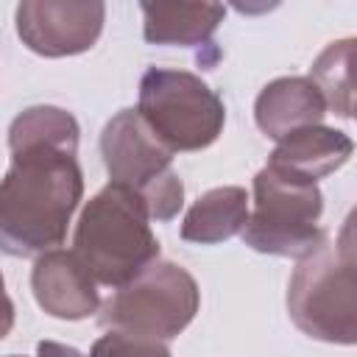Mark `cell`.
<instances>
[{
	"mask_svg": "<svg viewBox=\"0 0 357 357\" xmlns=\"http://www.w3.org/2000/svg\"><path fill=\"white\" fill-rule=\"evenodd\" d=\"M78 120L61 106H28L8 126L11 165L0 178V251L39 257L64 243L84 198Z\"/></svg>",
	"mask_w": 357,
	"mask_h": 357,
	"instance_id": "obj_1",
	"label": "cell"
},
{
	"mask_svg": "<svg viewBox=\"0 0 357 357\" xmlns=\"http://www.w3.org/2000/svg\"><path fill=\"white\" fill-rule=\"evenodd\" d=\"M73 254L98 284L117 290L159 259V240L142 201L109 181L84 204L73 231Z\"/></svg>",
	"mask_w": 357,
	"mask_h": 357,
	"instance_id": "obj_2",
	"label": "cell"
},
{
	"mask_svg": "<svg viewBox=\"0 0 357 357\" xmlns=\"http://www.w3.org/2000/svg\"><path fill=\"white\" fill-rule=\"evenodd\" d=\"M290 321L312 340L357 343V276L354 218L349 215L335 240H324L298 259L287 284Z\"/></svg>",
	"mask_w": 357,
	"mask_h": 357,
	"instance_id": "obj_3",
	"label": "cell"
},
{
	"mask_svg": "<svg viewBox=\"0 0 357 357\" xmlns=\"http://www.w3.org/2000/svg\"><path fill=\"white\" fill-rule=\"evenodd\" d=\"M321 215L324 192L318 184L265 165L254 176V209L240 234L259 254L301 259L326 240Z\"/></svg>",
	"mask_w": 357,
	"mask_h": 357,
	"instance_id": "obj_4",
	"label": "cell"
},
{
	"mask_svg": "<svg viewBox=\"0 0 357 357\" xmlns=\"http://www.w3.org/2000/svg\"><path fill=\"white\" fill-rule=\"evenodd\" d=\"M100 156L112 184L131 190L151 220L167 223L184 206V181L173 151L142 123L137 109H120L100 131Z\"/></svg>",
	"mask_w": 357,
	"mask_h": 357,
	"instance_id": "obj_5",
	"label": "cell"
},
{
	"mask_svg": "<svg viewBox=\"0 0 357 357\" xmlns=\"http://www.w3.org/2000/svg\"><path fill=\"white\" fill-rule=\"evenodd\" d=\"M137 114L173 153L209 148L226 123L220 95L201 75L170 67L145 70L139 78Z\"/></svg>",
	"mask_w": 357,
	"mask_h": 357,
	"instance_id": "obj_6",
	"label": "cell"
},
{
	"mask_svg": "<svg viewBox=\"0 0 357 357\" xmlns=\"http://www.w3.org/2000/svg\"><path fill=\"white\" fill-rule=\"evenodd\" d=\"M198 307L201 290L192 273L170 259H156L100 304L98 321L106 329L170 340L190 326Z\"/></svg>",
	"mask_w": 357,
	"mask_h": 357,
	"instance_id": "obj_7",
	"label": "cell"
},
{
	"mask_svg": "<svg viewBox=\"0 0 357 357\" xmlns=\"http://www.w3.org/2000/svg\"><path fill=\"white\" fill-rule=\"evenodd\" d=\"M106 20L100 0H22L14 11L17 36L45 59L86 53Z\"/></svg>",
	"mask_w": 357,
	"mask_h": 357,
	"instance_id": "obj_8",
	"label": "cell"
},
{
	"mask_svg": "<svg viewBox=\"0 0 357 357\" xmlns=\"http://www.w3.org/2000/svg\"><path fill=\"white\" fill-rule=\"evenodd\" d=\"M31 290L36 304L59 321H84L100 310L98 282L67 248L36 257L31 268Z\"/></svg>",
	"mask_w": 357,
	"mask_h": 357,
	"instance_id": "obj_9",
	"label": "cell"
},
{
	"mask_svg": "<svg viewBox=\"0 0 357 357\" xmlns=\"http://www.w3.org/2000/svg\"><path fill=\"white\" fill-rule=\"evenodd\" d=\"M324 114L326 103L307 75L273 78L259 89L254 100V120L259 131L276 142L298 128L321 126Z\"/></svg>",
	"mask_w": 357,
	"mask_h": 357,
	"instance_id": "obj_10",
	"label": "cell"
},
{
	"mask_svg": "<svg viewBox=\"0 0 357 357\" xmlns=\"http://www.w3.org/2000/svg\"><path fill=\"white\" fill-rule=\"evenodd\" d=\"M354 153V142L346 131L326 126H307L276 142L268 165L296 178L318 184L321 178L340 170Z\"/></svg>",
	"mask_w": 357,
	"mask_h": 357,
	"instance_id": "obj_11",
	"label": "cell"
},
{
	"mask_svg": "<svg viewBox=\"0 0 357 357\" xmlns=\"http://www.w3.org/2000/svg\"><path fill=\"white\" fill-rule=\"evenodd\" d=\"M142 36L151 45L204 47L226 17L220 3H139Z\"/></svg>",
	"mask_w": 357,
	"mask_h": 357,
	"instance_id": "obj_12",
	"label": "cell"
},
{
	"mask_svg": "<svg viewBox=\"0 0 357 357\" xmlns=\"http://www.w3.org/2000/svg\"><path fill=\"white\" fill-rule=\"evenodd\" d=\"M248 220V192L237 184L215 187L198 195L181 220V240L195 245H215L243 231Z\"/></svg>",
	"mask_w": 357,
	"mask_h": 357,
	"instance_id": "obj_13",
	"label": "cell"
},
{
	"mask_svg": "<svg viewBox=\"0 0 357 357\" xmlns=\"http://www.w3.org/2000/svg\"><path fill=\"white\" fill-rule=\"evenodd\" d=\"M307 78L318 86L326 109L349 120L354 112V39L329 42L312 61Z\"/></svg>",
	"mask_w": 357,
	"mask_h": 357,
	"instance_id": "obj_14",
	"label": "cell"
},
{
	"mask_svg": "<svg viewBox=\"0 0 357 357\" xmlns=\"http://www.w3.org/2000/svg\"><path fill=\"white\" fill-rule=\"evenodd\" d=\"M89 357H170V349L165 340L109 329L92 343Z\"/></svg>",
	"mask_w": 357,
	"mask_h": 357,
	"instance_id": "obj_15",
	"label": "cell"
},
{
	"mask_svg": "<svg viewBox=\"0 0 357 357\" xmlns=\"http://www.w3.org/2000/svg\"><path fill=\"white\" fill-rule=\"evenodd\" d=\"M14 329V301L6 293V282L0 273V340Z\"/></svg>",
	"mask_w": 357,
	"mask_h": 357,
	"instance_id": "obj_16",
	"label": "cell"
},
{
	"mask_svg": "<svg viewBox=\"0 0 357 357\" xmlns=\"http://www.w3.org/2000/svg\"><path fill=\"white\" fill-rule=\"evenodd\" d=\"M36 357H84L75 346L59 343V340H42L36 343Z\"/></svg>",
	"mask_w": 357,
	"mask_h": 357,
	"instance_id": "obj_17",
	"label": "cell"
},
{
	"mask_svg": "<svg viewBox=\"0 0 357 357\" xmlns=\"http://www.w3.org/2000/svg\"><path fill=\"white\" fill-rule=\"evenodd\" d=\"M8 357H20V354H8Z\"/></svg>",
	"mask_w": 357,
	"mask_h": 357,
	"instance_id": "obj_18",
	"label": "cell"
}]
</instances>
